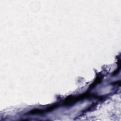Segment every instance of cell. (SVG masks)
I'll return each instance as SVG.
<instances>
[{"label":"cell","instance_id":"2","mask_svg":"<svg viewBox=\"0 0 121 121\" xmlns=\"http://www.w3.org/2000/svg\"><path fill=\"white\" fill-rule=\"evenodd\" d=\"M45 111L43 110V109H34L29 111L28 113L31 115H36V114H43Z\"/></svg>","mask_w":121,"mask_h":121},{"label":"cell","instance_id":"4","mask_svg":"<svg viewBox=\"0 0 121 121\" xmlns=\"http://www.w3.org/2000/svg\"><path fill=\"white\" fill-rule=\"evenodd\" d=\"M120 68H121V67H120V66L113 73V75H117L119 72H120Z\"/></svg>","mask_w":121,"mask_h":121},{"label":"cell","instance_id":"1","mask_svg":"<svg viewBox=\"0 0 121 121\" xmlns=\"http://www.w3.org/2000/svg\"><path fill=\"white\" fill-rule=\"evenodd\" d=\"M102 79V77L101 76H97V78L95 79V81L89 86V89H92L93 88H94L97 84H99L101 82Z\"/></svg>","mask_w":121,"mask_h":121},{"label":"cell","instance_id":"3","mask_svg":"<svg viewBox=\"0 0 121 121\" xmlns=\"http://www.w3.org/2000/svg\"><path fill=\"white\" fill-rule=\"evenodd\" d=\"M58 106V104H54L52 105H51L50 106H48L45 109V111L46 112H51L54 109H55L56 108H57Z\"/></svg>","mask_w":121,"mask_h":121}]
</instances>
